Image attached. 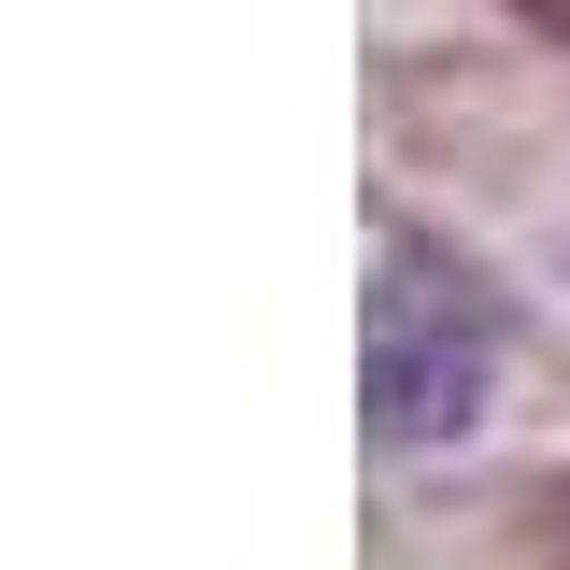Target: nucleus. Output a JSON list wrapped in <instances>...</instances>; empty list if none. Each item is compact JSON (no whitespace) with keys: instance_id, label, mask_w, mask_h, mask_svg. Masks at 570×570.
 I'll list each match as a JSON object with an SVG mask.
<instances>
[{"instance_id":"nucleus-2","label":"nucleus","mask_w":570,"mask_h":570,"mask_svg":"<svg viewBox=\"0 0 570 570\" xmlns=\"http://www.w3.org/2000/svg\"><path fill=\"white\" fill-rule=\"evenodd\" d=\"M528 14H570V0H528Z\"/></svg>"},{"instance_id":"nucleus-1","label":"nucleus","mask_w":570,"mask_h":570,"mask_svg":"<svg viewBox=\"0 0 570 570\" xmlns=\"http://www.w3.org/2000/svg\"><path fill=\"white\" fill-rule=\"evenodd\" d=\"M499 371V299L471 257L414 228L371 243V442H442Z\"/></svg>"}]
</instances>
